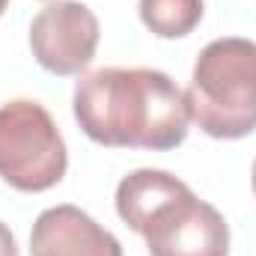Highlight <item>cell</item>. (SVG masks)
I'll use <instances>...</instances> for the list:
<instances>
[{"mask_svg":"<svg viewBox=\"0 0 256 256\" xmlns=\"http://www.w3.org/2000/svg\"><path fill=\"white\" fill-rule=\"evenodd\" d=\"M72 110L92 143L114 149L170 152L191 126L185 90L158 68H96L78 80Z\"/></svg>","mask_w":256,"mask_h":256,"instance_id":"6da1fadb","label":"cell"},{"mask_svg":"<svg viewBox=\"0 0 256 256\" xmlns=\"http://www.w3.org/2000/svg\"><path fill=\"white\" fill-rule=\"evenodd\" d=\"M116 214L146 238L149 256H226L224 214L167 170H134L116 185Z\"/></svg>","mask_w":256,"mask_h":256,"instance_id":"7a4b0ae2","label":"cell"},{"mask_svg":"<svg viewBox=\"0 0 256 256\" xmlns=\"http://www.w3.org/2000/svg\"><path fill=\"white\" fill-rule=\"evenodd\" d=\"M191 120L214 140H238L256 131V42L224 36L208 42L185 90Z\"/></svg>","mask_w":256,"mask_h":256,"instance_id":"3957f363","label":"cell"},{"mask_svg":"<svg viewBox=\"0 0 256 256\" xmlns=\"http://www.w3.org/2000/svg\"><path fill=\"white\" fill-rule=\"evenodd\" d=\"M68 152L60 128L45 104L15 98L0 104V179L24 194L60 185Z\"/></svg>","mask_w":256,"mask_h":256,"instance_id":"277c9868","label":"cell"},{"mask_svg":"<svg viewBox=\"0 0 256 256\" xmlns=\"http://www.w3.org/2000/svg\"><path fill=\"white\" fill-rule=\"evenodd\" d=\"M98 18L80 0H57L39 9L30 24V51L51 74H80L98 48Z\"/></svg>","mask_w":256,"mask_h":256,"instance_id":"5b68a950","label":"cell"},{"mask_svg":"<svg viewBox=\"0 0 256 256\" xmlns=\"http://www.w3.org/2000/svg\"><path fill=\"white\" fill-rule=\"evenodd\" d=\"M30 256H122L114 232L78 206L45 208L30 230Z\"/></svg>","mask_w":256,"mask_h":256,"instance_id":"8992f818","label":"cell"},{"mask_svg":"<svg viewBox=\"0 0 256 256\" xmlns=\"http://www.w3.org/2000/svg\"><path fill=\"white\" fill-rule=\"evenodd\" d=\"M140 21L158 39H182L202 21V0H140Z\"/></svg>","mask_w":256,"mask_h":256,"instance_id":"52a82bcc","label":"cell"},{"mask_svg":"<svg viewBox=\"0 0 256 256\" xmlns=\"http://www.w3.org/2000/svg\"><path fill=\"white\" fill-rule=\"evenodd\" d=\"M0 256H18V244H15V236L12 230L0 220Z\"/></svg>","mask_w":256,"mask_h":256,"instance_id":"ba28073f","label":"cell"},{"mask_svg":"<svg viewBox=\"0 0 256 256\" xmlns=\"http://www.w3.org/2000/svg\"><path fill=\"white\" fill-rule=\"evenodd\" d=\"M250 182H254V194H256V161H254V173H250Z\"/></svg>","mask_w":256,"mask_h":256,"instance_id":"9c48e42d","label":"cell"},{"mask_svg":"<svg viewBox=\"0 0 256 256\" xmlns=\"http://www.w3.org/2000/svg\"><path fill=\"white\" fill-rule=\"evenodd\" d=\"M6 6H9V0H0V15L6 12Z\"/></svg>","mask_w":256,"mask_h":256,"instance_id":"30bf717a","label":"cell"}]
</instances>
